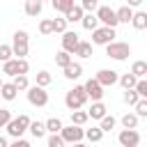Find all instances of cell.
<instances>
[{
  "instance_id": "6da1fadb",
  "label": "cell",
  "mask_w": 147,
  "mask_h": 147,
  "mask_svg": "<svg viewBox=\"0 0 147 147\" xmlns=\"http://www.w3.org/2000/svg\"><path fill=\"white\" fill-rule=\"evenodd\" d=\"M87 101H90V96H87L85 85H74V90H69V92L64 94V106H67L69 110H78V108H83Z\"/></svg>"
},
{
  "instance_id": "7a4b0ae2",
  "label": "cell",
  "mask_w": 147,
  "mask_h": 147,
  "mask_svg": "<svg viewBox=\"0 0 147 147\" xmlns=\"http://www.w3.org/2000/svg\"><path fill=\"white\" fill-rule=\"evenodd\" d=\"M106 55L117 62H124L131 55V46L126 41H110V44H106Z\"/></svg>"
},
{
  "instance_id": "3957f363",
  "label": "cell",
  "mask_w": 147,
  "mask_h": 147,
  "mask_svg": "<svg viewBox=\"0 0 147 147\" xmlns=\"http://www.w3.org/2000/svg\"><path fill=\"white\" fill-rule=\"evenodd\" d=\"M30 122H32V119H30L28 115H18V117H11L5 129H7V133H9L11 138H21V136L30 129Z\"/></svg>"
},
{
  "instance_id": "277c9868",
  "label": "cell",
  "mask_w": 147,
  "mask_h": 147,
  "mask_svg": "<svg viewBox=\"0 0 147 147\" xmlns=\"http://www.w3.org/2000/svg\"><path fill=\"white\" fill-rule=\"evenodd\" d=\"M110 41H115V28H110V25H99L96 30H92V44H94V46H106V44H110Z\"/></svg>"
},
{
  "instance_id": "5b68a950",
  "label": "cell",
  "mask_w": 147,
  "mask_h": 147,
  "mask_svg": "<svg viewBox=\"0 0 147 147\" xmlns=\"http://www.w3.org/2000/svg\"><path fill=\"white\" fill-rule=\"evenodd\" d=\"M28 101L32 103V106H37V108H44L46 103H48V92H46V87H41V85H30L28 87Z\"/></svg>"
},
{
  "instance_id": "8992f818",
  "label": "cell",
  "mask_w": 147,
  "mask_h": 147,
  "mask_svg": "<svg viewBox=\"0 0 147 147\" xmlns=\"http://www.w3.org/2000/svg\"><path fill=\"white\" fill-rule=\"evenodd\" d=\"M60 133H62L64 142H76V145H78V142L85 140V129H83L80 124H74V122H71L69 126H62Z\"/></svg>"
},
{
  "instance_id": "52a82bcc",
  "label": "cell",
  "mask_w": 147,
  "mask_h": 147,
  "mask_svg": "<svg viewBox=\"0 0 147 147\" xmlns=\"http://www.w3.org/2000/svg\"><path fill=\"white\" fill-rule=\"evenodd\" d=\"M96 16H99L101 25H110V28H117V25H119L117 11H115V9H110V7H106V5L96 7Z\"/></svg>"
},
{
  "instance_id": "ba28073f",
  "label": "cell",
  "mask_w": 147,
  "mask_h": 147,
  "mask_svg": "<svg viewBox=\"0 0 147 147\" xmlns=\"http://www.w3.org/2000/svg\"><path fill=\"white\" fill-rule=\"evenodd\" d=\"M117 142L122 147H136V145H140V133L136 129H122L117 136Z\"/></svg>"
},
{
  "instance_id": "9c48e42d",
  "label": "cell",
  "mask_w": 147,
  "mask_h": 147,
  "mask_svg": "<svg viewBox=\"0 0 147 147\" xmlns=\"http://www.w3.org/2000/svg\"><path fill=\"white\" fill-rule=\"evenodd\" d=\"M94 78H96L103 87H110V85L119 83V74H117V71H113V69H99Z\"/></svg>"
},
{
  "instance_id": "30bf717a",
  "label": "cell",
  "mask_w": 147,
  "mask_h": 147,
  "mask_svg": "<svg viewBox=\"0 0 147 147\" xmlns=\"http://www.w3.org/2000/svg\"><path fill=\"white\" fill-rule=\"evenodd\" d=\"M85 90H87V96H90L92 101H101V99H103V85H101L96 78H90V80L85 83Z\"/></svg>"
},
{
  "instance_id": "8fae6325",
  "label": "cell",
  "mask_w": 147,
  "mask_h": 147,
  "mask_svg": "<svg viewBox=\"0 0 147 147\" xmlns=\"http://www.w3.org/2000/svg\"><path fill=\"white\" fill-rule=\"evenodd\" d=\"M78 34L74 32V30H67V32H62V48L64 51H69L71 55L76 53V46H78Z\"/></svg>"
},
{
  "instance_id": "7c38bea8",
  "label": "cell",
  "mask_w": 147,
  "mask_h": 147,
  "mask_svg": "<svg viewBox=\"0 0 147 147\" xmlns=\"http://www.w3.org/2000/svg\"><path fill=\"white\" fill-rule=\"evenodd\" d=\"M62 74H64V78H69V80H76V78H80V76H83V64L71 60L67 67H62Z\"/></svg>"
},
{
  "instance_id": "4fadbf2b",
  "label": "cell",
  "mask_w": 147,
  "mask_h": 147,
  "mask_svg": "<svg viewBox=\"0 0 147 147\" xmlns=\"http://www.w3.org/2000/svg\"><path fill=\"white\" fill-rule=\"evenodd\" d=\"M0 94H2L5 101H14V99L18 96V87H16V83H14V80H11V83H2Z\"/></svg>"
},
{
  "instance_id": "5bb4252c",
  "label": "cell",
  "mask_w": 147,
  "mask_h": 147,
  "mask_svg": "<svg viewBox=\"0 0 147 147\" xmlns=\"http://www.w3.org/2000/svg\"><path fill=\"white\" fill-rule=\"evenodd\" d=\"M28 131L32 133V138H34V140H41V138L48 133V129H46V122H39V119L30 122V129H28Z\"/></svg>"
},
{
  "instance_id": "9a60e30c",
  "label": "cell",
  "mask_w": 147,
  "mask_h": 147,
  "mask_svg": "<svg viewBox=\"0 0 147 147\" xmlns=\"http://www.w3.org/2000/svg\"><path fill=\"white\" fill-rule=\"evenodd\" d=\"M99 23H101V21H99V16H96L94 11H85V16H83V21H80V25H83L85 30H90V32L96 30Z\"/></svg>"
},
{
  "instance_id": "2e32d148",
  "label": "cell",
  "mask_w": 147,
  "mask_h": 147,
  "mask_svg": "<svg viewBox=\"0 0 147 147\" xmlns=\"http://www.w3.org/2000/svg\"><path fill=\"white\" fill-rule=\"evenodd\" d=\"M106 113H108V108H106L103 101H92V106H90V110H87V115H90L92 119H101Z\"/></svg>"
},
{
  "instance_id": "e0dca14e",
  "label": "cell",
  "mask_w": 147,
  "mask_h": 147,
  "mask_svg": "<svg viewBox=\"0 0 147 147\" xmlns=\"http://www.w3.org/2000/svg\"><path fill=\"white\" fill-rule=\"evenodd\" d=\"M64 16H67V21H69V23H80V21H83V16H85V9H83V5H74Z\"/></svg>"
},
{
  "instance_id": "ac0fdd59",
  "label": "cell",
  "mask_w": 147,
  "mask_h": 147,
  "mask_svg": "<svg viewBox=\"0 0 147 147\" xmlns=\"http://www.w3.org/2000/svg\"><path fill=\"white\" fill-rule=\"evenodd\" d=\"M44 9V2L41 0H25V16H39Z\"/></svg>"
},
{
  "instance_id": "d6986e66",
  "label": "cell",
  "mask_w": 147,
  "mask_h": 147,
  "mask_svg": "<svg viewBox=\"0 0 147 147\" xmlns=\"http://www.w3.org/2000/svg\"><path fill=\"white\" fill-rule=\"evenodd\" d=\"M92 46H94L92 41H83V39H80L74 55H78V57H83V60H85V57H92Z\"/></svg>"
},
{
  "instance_id": "ffe728a7",
  "label": "cell",
  "mask_w": 147,
  "mask_h": 147,
  "mask_svg": "<svg viewBox=\"0 0 147 147\" xmlns=\"http://www.w3.org/2000/svg\"><path fill=\"white\" fill-rule=\"evenodd\" d=\"M131 25H133L136 30H147V11H133Z\"/></svg>"
},
{
  "instance_id": "44dd1931",
  "label": "cell",
  "mask_w": 147,
  "mask_h": 147,
  "mask_svg": "<svg viewBox=\"0 0 147 147\" xmlns=\"http://www.w3.org/2000/svg\"><path fill=\"white\" fill-rule=\"evenodd\" d=\"M2 74H7V76H18V57H11V60H7V62H2Z\"/></svg>"
},
{
  "instance_id": "7402d4cb",
  "label": "cell",
  "mask_w": 147,
  "mask_h": 147,
  "mask_svg": "<svg viewBox=\"0 0 147 147\" xmlns=\"http://www.w3.org/2000/svg\"><path fill=\"white\" fill-rule=\"evenodd\" d=\"M122 101H124L126 106H136V103L140 101V94H138V90H136V87H129V90H124V94H122Z\"/></svg>"
},
{
  "instance_id": "603a6c76",
  "label": "cell",
  "mask_w": 147,
  "mask_h": 147,
  "mask_svg": "<svg viewBox=\"0 0 147 147\" xmlns=\"http://www.w3.org/2000/svg\"><path fill=\"white\" fill-rule=\"evenodd\" d=\"M122 126L124 129H138V122H140V117H138V113H126V115H122Z\"/></svg>"
},
{
  "instance_id": "cb8c5ba5",
  "label": "cell",
  "mask_w": 147,
  "mask_h": 147,
  "mask_svg": "<svg viewBox=\"0 0 147 147\" xmlns=\"http://www.w3.org/2000/svg\"><path fill=\"white\" fill-rule=\"evenodd\" d=\"M103 129L101 126H92V129H85V138L90 140V142H101L103 140Z\"/></svg>"
},
{
  "instance_id": "d4e9b609",
  "label": "cell",
  "mask_w": 147,
  "mask_h": 147,
  "mask_svg": "<svg viewBox=\"0 0 147 147\" xmlns=\"http://www.w3.org/2000/svg\"><path fill=\"white\" fill-rule=\"evenodd\" d=\"M115 11H117V18H119V23H131V18H133V7L124 5V7L115 9Z\"/></svg>"
},
{
  "instance_id": "484cf974",
  "label": "cell",
  "mask_w": 147,
  "mask_h": 147,
  "mask_svg": "<svg viewBox=\"0 0 147 147\" xmlns=\"http://www.w3.org/2000/svg\"><path fill=\"white\" fill-rule=\"evenodd\" d=\"M11 46H14V55L16 57H28L30 41H11Z\"/></svg>"
},
{
  "instance_id": "4316f807",
  "label": "cell",
  "mask_w": 147,
  "mask_h": 147,
  "mask_svg": "<svg viewBox=\"0 0 147 147\" xmlns=\"http://www.w3.org/2000/svg\"><path fill=\"white\" fill-rule=\"evenodd\" d=\"M136 83H138V76H136L133 71H129V74H122V76H119V85H122L124 90L136 87Z\"/></svg>"
},
{
  "instance_id": "83f0119b",
  "label": "cell",
  "mask_w": 147,
  "mask_h": 147,
  "mask_svg": "<svg viewBox=\"0 0 147 147\" xmlns=\"http://www.w3.org/2000/svg\"><path fill=\"white\" fill-rule=\"evenodd\" d=\"M51 5H53V9H55V11L67 14V11H69V9H71L76 2H74V0H51Z\"/></svg>"
},
{
  "instance_id": "f1b7e54d",
  "label": "cell",
  "mask_w": 147,
  "mask_h": 147,
  "mask_svg": "<svg viewBox=\"0 0 147 147\" xmlns=\"http://www.w3.org/2000/svg\"><path fill=\"white\" fill-rule=\"evenodd\" d=\"M131 71L138 76V78H145L147 76V60H136L131 64Z\"/></svg>"
},
{
  "instance_id": "f546056e",
  "label": "cell",
  "mask_w": 147,
  "mask_h": 147,
  "mask_svg": "<svg viewBox=\"0 0 147 147\" xmlns=\"http://www.w3.org/2000/svg\"><path fill=\"white\" fill-rule=\"evenodd\" d=\"M62 126H64V124H62L60 117H48V119H46V129H48V133H60Z\"/></svg>"
},
{
  "instance_id": "4dcf8cb0",
  "label": "cell",
  "mask_w": 147,
  "mask_h": 147,
  "mask_svg": "<svg viewBox=\"0 0 147 147\" xmlns=\"http://www.w3.org/2000/svg\"><path fill=\"white\" fill-rule=\"evenodd\" d=\"M71 60H74V57H71V53H69V51H64V48H62L60 53H55V64H57V67H67Z\"/></svg>"
},
{
  "instance_id": "1f68e13d",
  "label": "cell",
  "mask_w": 147,
  "mask_h": 147,
  "mask_svg": "<svg viewBox=\"0 0 147 147\" xmlns=\"http://www.w3.org/2000/svg\"><path fill=\"white\" fill-rule=\"evenodd\" d=\"M87 119H90L87 110H80V108H78V110H71V122H74V124H80V126H83Z\"/></svg>"
},
{
  "instance_id": "d6a6232c",
  "label": "cell",
  "mask_w": 147,
  "mask_h": 147,
  "mask_svg": "<svg viewBox=\"0 0 147 147\" xmlns=\"http://www.w3.org/2000/svg\"><path fill=\"white\" fill-rule=\"evenodd\" d=\"M115 124H117V119H115L113 115H108V113L99 119V126H101L103 131H113V129H115Z\"/></svg>"
},
{
  "instance_id": "836d02e7",
  "label": "cell",
  "mask_w": 147,
  "mask_h": 147,
  "mask_svg": "<svg viewBox=\"0 0 147 147\" xmlns=\"http://www.w3.org/2000/svg\"><path fill=\"white\" fill-rule=\"evenodd\" d=\"M67 16H60V18H53V32L55 34H62V32H67Z\"/></svg>"
},
{
  "instance_id": "e575fe53",
  "label": "cell",
  "mask_w": 147,
  "mask_h": 147,
  "mask_svg": "<svg viewBox=\"0 0 147 147\" xmlns=\"http://www.w3.org/2000/svg\"><path fill=\"white\" fill-rule=\"evenodd\" d=\"M53 83V76L46 71V69H41V71H37V85H41V87H48Z\"/></svg>"
},
{
  "instance_id": "d590c367",
  "label": "cell",
  "mask_w": 147,
  "mask_h": 147,
  "mask_svg": "<svg viewBox=\"0 0 147 147\" xmlns=\"http://www.w3.org/2000/svg\"><path fill=\"white\" fill-rule=\"evenodd\" d=\"M14 83H16V87H18V92H28V87H30V80H28V74H18V76H14Z\"/></svg>"
},
{
  "instance_id": "8d00e7d4",
  "label": "cell",
  "mask_w": 147,
  "mask_h": 147,
  "mask_svg": "<svg viewBox=\"0 0 147 147\" xmlns=\"http://www.w3.org/2000/svg\"><path fill=\"white\" fill-rule=\"evenodd\" d=\"M11 55H14V46H9V44H0V62L11 60Z\"/></svg>"
},
{
  "instance_id": "74e56055",
  "label": "cell",
  "mask_w": 147,
  "mask_h": 147,
  "mask_svg": "<svg viewBox=\"0 0 147 147\" xmlns=\"http://www.w3.org/2000/svg\"><path fill=\"white\" fill-rule=\"evenodd\" d=\"M39 32H41V34H53V18L39 21Z\"/></svg>"
},
{
  "instance_id": "f35d334b",
  "label": "cell",
  "mask_w": 147,
  "mask_h": 147,
  "mask_svg": "<svg viewBox=\"0 0 147 147\" xmlns=\"http://www.w3.org/2000/svg\"><path fill=\"white\" fill-rule=\"evenodd\" d=\"M62 145H67L64 138H62V133H51L48 136V147H62Z\"/></svg>"
},
{
  "instance_id": "ab89813d",
  "label": "cell",
  "mask_w": 147,
  "mask_h": 147,
  "mask_svg": "<svg viewBox=\"0 0 147 147\" xmlns=\"http://www.w3.org/2000/svg\"><path fill=\"white\" fill-rule=\"evenodd\" d=\"M133 108H136L138 117H145V119H147V99H142V96H140V101H138Z\"/></svg>"
},
{
  "instance_id": "60d3db41",
  "label": "cell",
  "mask_w": 147,
  "mask_h": 147,
  "mask_svg": "<svg viewBox=\"0 0 147 147\" xmlns=\"http://www.w3.org/2000/svg\"><path fill=\"white\" fill-rule=\"evenodd\" d=\"M136 90H138V94H140L142 99H147V78H138Z\"/></svg>"
},
{
  "instance_id": "b9f144b4",
  "label": "cell",
  "mask_w": 147,
  "mask_h": 147,
  "mask_svg": "<svg viewBox=\"0 0 147 147\" xmlns=\"http://www.w3.org/2000/svg\"><path fill=\"white\" fill-rule=\"evenodd\" d=\"M9 119H11V113L7 108H0V129H5L9 124Z\"/></svg>"
},
{
  "instance_id": "7bdbcfd3",
  "label": "cell",
  "mask_w": 147,
  "mask_h": 147,
  "mask_svg": "<svg viewBox=\"0 0 147 147\" xmlns=\"http://www.w3.org/2000/svg\"><path fill=\"white\" fill-rule=\"evenodd\" d=\"M80 5H83L85 11H94L99 7V0H80Z\"/></svg>"
},
{
  "instance_id": "ee69618b",
  "label": "cell",
  "mask_w": 147,
  "mask_h": 147,
  "mask_svg": "<svg viewBox=\"0 0 147 147\" xmlns=\"http://www.w3.org/2000/svg\"><path fill=\"white\" fill-rule=\"evenodd\" d=\"M14 41H30V34L25 30H16L14 32Z\"/></svg>"
},
{
  "instance_id": "f6af8a7d",
  "label": "cell",
  "mask_w": 147,
  "mask_h": 147,
  "mask_svg": "<svg viewBox=\"0 0 147 147\" xmlns=\"http://www.w3.org/2000/svg\"><path fill=\"white\" fill-rule=\"evenodd\" d=\"M28 71H30L28 60H25V57H18V74H28Z\"/></svg>"
},
{
  "instance_id": "bcb514c9",
  "label": "cell",
  "mask_w": 147,
  "mask_h": 147,
  "mask_svg": "<svg viewBox=\"0 0 147 147\" xmlns=\"http://www.w3.org/2000/svg\"><path fill=\"white\" fill-rule=\"evenodd\" d=\"M11 145H14V147H28L30 142H28L25 138H14V142H11Z\"/></svg>"
},
{
  "instance_id": "7dc6e473",
  "label": "cell",
  "mask_w": 147,
  "mask_h": 147,
  "mask_svg": "<svg viewBox=\"0 0 147 147\" xmlns=\"http://www.w3.org/2000/svg\"><path fill=\"white\" fill-rule=\"evenodd\" d=\"M126 5H129V7H140L142 0H126Z\"/></svg>"
},
{
  "instance_id": "c3c4849f",
  "label": "cell",
  "mask_w": 147,
  "mask_h": 147,
  "mask_svg": "<svg viewBox=\"0 0 147 147\" xmlns=\"http://www.w3.org/2000/svg\"><path fill=\"white\" fill-rule=\"evenodd\" d=\"M7 145H9V140H7L5 136H0V147H7Z\"/></svg>"
},
{
  "instance_id": "681fc988",
  "label": "cell",
  "mask_w": 147,
  "mask_h": 147,
  "mask_svg": "<svg viewBox=\"0 0 147 147\" xmlns=\"http://www.w3.org/2000/svg\"><path fill=\"white\" fill-rule=\"evenodd\" d=\"M2 83H5V80H2V78H0V87H2Z\"/></svg>"
},
{
  "instance_id": "f907efd6",
  "label": "cell",
  "mask_w": 147,
  "mask_h": 147,
  "mask_svg": "<svg viewBox=\"0 0 147 147\" xmlns=\"http://www.w3.org/2000/svg\"><path fill=\"white\" fill-rule=\"evenodd\" d=\"M0 99H2V94H0Z\"/></svg>"
},
{
  "instance_id": "816d5d0a",
  "label": "cell",
  "mask_w": 147,
  "mask_h": 147,
  "mask_svg": "<svg viewBox=\"0 0 147 147\" xmlns=\"http://www.w3.org/2000/svg\"><path fill=\"white\" fill-rule=\"evenodd\" d=\"M0 44H2V41H0Z\"/></svg>"
},
{
  "instance_id": "f5cc1de1",
  "label": "cell",
  "mask_w": 147,
  "mask_h": 147,
  "mask_svg": "<svg viewBox=\"0 0 147 147\" xmlns=\"http://www.w3.org/2000/svg\"><path fill=\"white\" fill-rule=\"evenodd\" d=\"M41 2H44V0H41Z\"/></svg>"
}]
</instances>
